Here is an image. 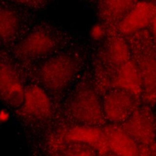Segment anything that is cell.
I'll list each match as a JSON object with an SVG mask.
<instances>
[{
  "label": "cell",
  "mask_w": 156,
  "mask_h": 156,
  "mask_svg": "<svg viewBox=\"0 0 156 156\" xmlns=\"http://www.w3.org/2000/svg\"><path fill=\"white\" fill-rule=\"evenodd\" d=\"M72 116L82 125L96 126L104 123L102 102L95 90L88 86L79 88L69 103Z\"/></svg>",
  "instance_id": "cell-2"
},
{
  "label": "cell",
  "mask_w": 156,
  "mask_h": 156,
  "mask_svg": "<svg viewBox=\"0 0 156 156\" xmlns=\"http://www.w3.org/2000/svg\"><path fill=\"white\" fill-rule=\"evenodd\" d=\"M10 119L9 111L4 108L0 109V125L7 122Z\"/></svg>",
  "instance_id": "cell-19"
},
{
  "label": "cell",
  "mask_w": 156,
  "mask_h": 156,
  "mask_svg": "<svg viewBox=\"0 0 156 156\" xmlns=\"http://www.w3.org/2000/svg\"><path fill=\"white\" fill-rule=\"evenodd\" d=\"M121 127L140 145L154 144L155 117L148 105H139L122 122Z\"/></svg>",
  "instance_id": "cell-4"
},
{
  "label": "cell",
  "mask_w": 156,
  "mask_h": 156,
  "mask_svg": "<svg viewBox=\"0 0 156 156\" xmlns=\"http://www.w3.org/2000/svg\"><path fill=\"white\" fill-rule=\"evenodd\" d=\"M64 137L70 143H80L89 146L101 155L105 156L110 151L103 128L82 124L76 126L69 129Z\"/></svg>",
  "instance_id": "cell-7"
},
{
  "label": "cell",
  "mask_w": 156,
  "mask_h": 156,
  "mask_svg": "<svg viewBox=\"0 0 156 156\" xmlns=\"http://www.w3.org/2000/svg\"><path fill=\"white\" fill-rule=\"evenodd\" d=\"M75 70V63L69 56L59 55L51 58L41 66L38 79L48 90L59 91L69 84Z\"/></svg>",
  "instance_id": "cell-3"
},
{
  "label": "cell",
  "mask_w": 156,
  "mask_h": 156,
  "mask_svg": "<svg viewBox=\"0 0 156 156\" xmlns=\"http://www.w3.org/2000/svg\"><path fill=\"white\" fill-rule=\"evenodd\" d=\"M129 47L142 82V98L147 105L156 104V49L151 35L144 30L131 35Z\"/></svg>",
  "instance_id": "cell-1"
},
{
  "label": "cell",
  "mask_w": 156,
  "mask_h": 156,
  "mask_svg": "<svg viewBox=\"0 0 156 156\" xmlns=\"http://www.w3.org/2000/svg\"><path fill=\"white\" fill-rule=\"evenodd\" d=\"M154 117H155V137H156V113H154Z\"/></svg>",
  "instance_id": "cell-20"
},
{
  "label": "cell",
  "mask_w": 156,
  "mask_h": 156,
  "mask_svg": "<svg viewBox=\"0 0 156 156\" xmlns=\"http://www.w3.org/2000/svg\"><path fill=\"white\" fill-rule=\"evenodd\" d=\"M105 156H118V155H115V154H113V153H112V154H108V153L107 154V155H105Z\"/></svg>",
  "instance_id": "cell-21"
},
{
  "label": "cell",
  "mask_w": 156,
  "mask_h": 156,
  "mask_svg": "<svg viewBox=\"0 0 156 156\" xmlns=\"http://www.w3.org/2000/svg\"><path fill=\"white\" fill-rule=\"evenodd\" d=\"M67 156H96L97 153L90 147L80 143H72Z\"/></svg>",
  "instance_id": "cell-16"
},
{
  "label": "cell",
  "mask_w": 156,
  "mask_h": 156,
  "mask_svg": "<svg viewBox=\"0 0 156 156\" xmlns=\"http://www.w3.org/2000/svg\"><path fill=\"white\" fill-rule=\"evenodd\" d=\"M54 40L48 32L40 30L30 32L19 43L17 53L25 58H35L49 54L54 47Z\"/></svg>",
  "instance_id": "cell-11"
},
{
  "label": "cell",
  "mask_w": 156,
  "mask_h": 156,
  "mask_svg": "<svg viewBox=\"0 0 156 156\" xmlns=\"http://www.w3.org/2000/svg\"><path fill=\"white\" fill-rule=\"evenodd\" d=\"M151 37L154 44V46L156 49V14L155 15L152 23L151 24Z\"/></svg>",
  "instance_id": "cell-18"
},
{
  "label": "cell",
  "mask_w": 156,
  "mask_h": 156,
  "mask_svg": "<svg viewBox=\"0 0 156 156\" xmlns=\"http://www.w3.org/2000/svg\"><path fill=\"white\" fill-rule=\"evenodd\" d=\"M136 2L128 1H103L99 5V13L108 24H118Z\"/></svg>",
  "instance_id": "cell-14"
},
{
  "label": "cell",
  "mask_w": 156,
  "mask_h": 156,
  "mask_svg": "<svg viewBox=\"0 0 156 156\" xmlns=\"http://www.w3.org/2000/svg\"><path fill=\"white\" fill-rule=\"evenodd\" d=\"M156 14V4L151 2H137L118 24L119 31L131 35L144 30L151 25Z\"/></svg>",
  "instance_id": "cell-8"
},
{
  "label": "cell",
  "mask_w": 156,
  "mask_h": 156,
  "mask_svg": "<svg viewBox=\"0 0 156 156\" xmlns=\"http://www.w3.org/2000/svg\"><path fill=\"white\" fill-rule=\"evenodd\" d=\"M131 52L128 43L119 36L112 37L108 41L105 57L113 66V71L119 65L131 59Z\"/></svg>",
  "instance_id": "cell-13"
},
{
  "label": "cell",
  "mask_w": 156,
  "mask_h": 156,
  "mask_svg": "<svg viewBox=\"0 0 156 156\" xmlns=\"http://www.w3.org/2000/svg\"><path fill=\"white\" fill-rule=\"evenodd\" d=\"M105 32V29L104 27L98 24L94 25L90 30V34L91 37L96 40L101 39L104 36Z\"/></svg>",
  "instance_id": "cell-17"
},
{
  "label": "cell",
  "mask_w": 156,
  "mask_h": 156,
  "mask_svg": "<svg viewBox=\"0 0 156 156\" xmlns=\"http://www.w3.org/2000/svg\"><path fill=\"white\" fill-rule=\"evenodd\" d=\"M138 100L127 91L112 88L106 93L102 101L105 119L115 124L124 122L139 106Z\"/></svg>",
  "instance_id": "cell-5"
},
{
  "label": "cell",
  "mask_w": 156,
  "mask_h": 156,
  "mask_svg": "<svg viewBox=\"0 0 156 156\" xmlns=\"http://www.w3.org/2000/svg\"><path fill=\"white\" fill-rule=\"evenodd\" d=\"M25 88L15 69L10 64L0 62V98L12 106H20Z\"/></svg>",
  "instance_id": "cell-9"
},
{
  "label": "cell",
  "mask_w": 156,
  "mask_h": 156,
  "mask_svg": "<svg viewBox=\"0 0 156 156\" xmlns=\"http://www.w3.org/2000/svg\"><path fill=\"white\" fill-rule=\"evenodd\" d=\"M20 27L17 15L12 10L0 7V40L9 41L17 34Z\"/></svg>",
  "instance_id": "cell-15"
},
{
  "label": "cell",
  "mask_w": 156,
  "mask_h": 156,
  "mask_svg": "<svg viewBox=\"0 0 156 156\" xmlns=\"http://www.w3.org/2000/svg\"><path fill=\"white\" fill-rule=\"evenodd\" d=\"M112 88L120 89L138 99L142 97V82L138 69L132 58L115 68L109 80Z\"/></svg>",
  "instance_id": "cell-10"
},
{
  "label": "cell",
  "mask_w": 156,
  "mask_h": 156,
  "mask_svg": "<svg viewBox=\"0 0 156 156\" xmlns=\"http://www.w3.org/2000/svg\"><path fill=\"white\" fill-rule=\"evenodd\" d=\"M20 112L25 117L41 121L48 118L52 112L51 101L45 90L37 85L25 89Z\"/></svg>",
  "instance_id": "cell-6"
},
{
  "label": "cell",
  "mask_w": 156,
  "mask_h": 156,
  "mask_svg": "<svg viewBox=\"0 0 156 156\" xmlns=\"http://www.w3.org/2000/svg\"><path fill=\"white\" fill-rule=\"evenodd\" d=\"M109 150L118 156H140V145L121 126L113 124L103 128Z\"/></svg>",
  "instance_id": "cell-12"
}]
</instances>
